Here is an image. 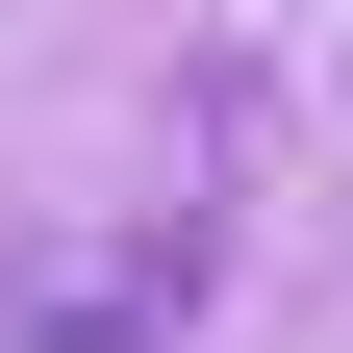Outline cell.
Segmentation results:
<instances>
[{
	"label": "cell",
	"instance_id": "cell-1",
	"mask_svg": "<svg viewBox=\"0 0 353 353\" xmlns=\"http://www.w3.org/2000/svg\"><path fill=\"white\" fill-rule=\"evenodd\" d=\"M0 353H152V303H126V278H26V303H0Z\"/></svg>",
	"mask_w": 353,
	"mask_h": 353
}]
</instances>
